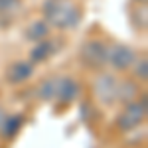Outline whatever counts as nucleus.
Wrapping results in <instances>:
<instances>
[{
  "instance_id": "obj_13",
  "label": "nucleus",
  "mask_w": 148,
  "mask_h": 148,
  "mask_svg": "<svg viewBox=\"0 0 148 148\" xmlns=\"http://www.w3.org/2000/svg\"><path fill=\"white\" fill-rule=\"evenodd\" d=\"M22 8V0H0V18H14Z\"/></svg>"
},
{
  "instance_id": "obj_7",
  "label": "nucleus",
  "mask_w": 148,
  "mask_h": 148,
  "mask_svg": "<svg viewBox=\"0 0 148 148\" xmlns=\"http://www.w3.org/2000/svg\"><path fill=\"white\" fill-rule=\"evenodd\" d=\"M32 75H34V63L30 59L28 61H14L6 69V81L12 83V85L26 83Z\"/></svg>"
},
{
  "instance_id": "obj_9",
  "label": "nucleus",
  "mask_w": 148,
  "mask_h": 148,
  "mask_svg": "<svg viewBox=\"0 0 148 148\" xmlns=\"http://www.w3.org/2000/svg\"><path fill=\"white\" fill-rule=\"evenodd\" d=\"M140 95V89H138V83L136 81H130V79H125V81H119V91H116V101L121 103H132L138 99Z\"/></svg>"
},
{
  "instance_id": "obj_6",
  "label": "nucleus",
  "mask_w": 148,
  "mask_h": 148,
  "mask_svg": "<svg viewBox=\"0 0 148 148\" xmlns=\"http://www.w3.org/2000/svg\"><path fill=\"white\" fill-rule=\"evenodd\" d=\"M81 93L79 83L73 77H57V89H56V101L61 105H71L77 101Z\"/></svg>"
},
{
  "instance_id": "obj_1",
  "label": "nucleus",
  "mask_w": 148,
  "mask_h": 148,
  "mask_svg": "<svg viewBox=\"0 0 148 148\" xmlns=\"http://www.w3.org/2000/svg\"><path fill=\"white\" fill-rule=\"evenodd\" d=\"M44 20L57 30H71L81 22V8L71 0H46Z\"/></svg>"
},
{
  "instance_id": "obj_3",
  "label": "nucleus",
  "mask_w": 148,
  "mask_h": 148,
  "mask_svg": "<svg viewBox=\"0 0 148 148\" xmlns=\"http://www.w3.org/2000/svg\"><path fill=\"white\" fill-rule=\"evenodd\" d=\"M107 49L109 46L103 40H87L79 49V59L89 69H103L107 65Z\"/></svg>"
},
{
  "instance_id": "obj_4",
  "label": "nucleus",
  "mask_w": 148,
  "mask_h": 148,
  "mask_svg": "<svg viewBox=\"0 0 148 148\" xmlns=\"http://www.w3.org/2000/svg\"><path fill=\"white\" fill-rule=\"evenodd\" d=\"M116 91H119V79L113 73H101L93 81V95L103 107H113L116 103Z\"/></svg>"
},
{
  "instance_id": "obj_15",
  "label": "nucleus",
  "mask_w": 148,
  "mask_h": 148,
  "mask_svg": "<svg viewBox=\"0 0 148 148\" xmlns=\"http://www.w3.org/2000/svg\"><path fill=\"white\" fill-rule=\"evenodd\" d=\"M6 116H8V113L0 107V132H2V126H4V123H6Z\"/></svg>"
},
{
  "instance_id": "obj_14",
  "label": "nucleus",
  "mask_w": 148,
  "mask_h": 148,
  "mask_svg": "<svg viewBox=\"0 0 148 148\" xmlns=\"http://www.w3.org/2000/svg\"><path fill=\"white\" fill-rule=\"evenodd\" d=\"M132 67H134V77L136 81H144L148 79V61L146 57H142V59H136L134 63H132Z\"/></svg>"
},
{
  "instance_id": "obj_10",
  "label": "nucleus",
  "mask_w": 148,
  "mask_h": 148,
  "mask_svg": "<svg viewBox=\"0 0 148 148\" xmlns=\"http://www.w3.org/2000/svg\"><path fill=\"white\" fill-rule=\"evenodd\" d=\"M24 38L30 40V42H36V44L42 42V40H46V38H49V24L46 20H36V22H32L26 28Z\"/></svg>"
},
{
  "instance_id": "obj_16",
  "label": "nucleus",
  "mask_w": 148,
  "mask_h": 148,
  "mask_svg": "<svg viewBox=\"0 0 148 148\" xmlns=\"http://www.w3.org/2000/svg\"><path fill=\"white\" fill-rule=\"evenodd\" d=\"M136 2H142V4H146V0H136Z\"/></svg>"
},
{
  "instance_id": "obj_2",
  "label": "nucleus",
  "mask_w": 148,
  "mask_h": 148,
  "mask_svg": "<svg viewBox=\"0 0 148 148\" xmlns=\"http://www.w3.org/2000/svg\"><path fill=\"white\" fill-rule=\"evenodd\" d=\"M146 111H148V103H146V97H144V95H142V99L126 103L125 111L116 116V126H119V130L128 132V130L138 128V126L144 123V119H146Z\"/></svg>"
},
{
  "instance_id": "obj_12",
  "label": "nucleus",
  "mask_w": 148,
  "mask_h": 148,
  "mask_svg": "<svg viewBox=\"0 0 148 148\" xmlns=\"http://www.w3.org/2000/svg\"><path fill=\"white\" fill-rule=\"evenodd\" d=\"M22 126H24V116L22 114H8L0 134H2L4 138H14L18 132H20Z\"/></svg>"
},
{
  "instance_id": "obj_8",
  "label": "nucleus",
  "mask_w": 148,
  "mask_h": 148,
  "mask_svg": "<svg viewBox=\"0 0 148 148\" xmlns=\"http://www.w3.org/2000/svg\"><path fill=\"white\" fill-rule=\"evenodd\" d=\"M57 46H59V42H57V40H49V38L38 42V44L30 49V61L36 65V63H42V61L49 59L53 53H57V49H59Z\"/></svg>"
},
{
  "instance_id": "obj_5",
  "label": "nucleus",
  "mask_w": 148,
  "mask_h": 148,
  "mask_svg": "<svg viewBox=\"0 0 148 148\" xmlns=\"http://www.w3.org/2000/svg\"><path fill=\"white\" fill-rule=\"evenodd\" d=\"M136 61V51L126 44H114L107 49V65H111L114 71H126Z\"/></svg>"
},
{
  "instance_id": "obj_11",
  "label": "nucleus",
  "mask_w": 148,
  "mask_h": 148,
  "mask_svg": "<svg viewBox=\"0 0 148 148\" xmlns=\"http://www.w3.org/2000/svg\"><path fill=\"white\" fill-rule=\"evenodd\" d=\"M56 89H57V77H47L38 85V99L46 103L56 101Z\"/></svg>"
}]
</instances>
